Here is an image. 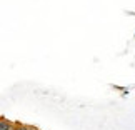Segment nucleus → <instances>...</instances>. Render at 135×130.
<instances>
[{
    "label": "nucleus",
    "instance_id": "1",
    "mask_svg": "<svg viewBox=\"0 0 135 130\" xmlns=\"http://www.w3.org/2000/svg\"><path fill=\"white\" fill-rule=\"evenodd\" d=\"M15 127L12 125V122H8L7 118H2V123H0V130H13Z\"/></svg>",
    "mask_w": 135,
    "mask_h": 130
},
{
    "label": "nucleus",
    "instance_id": "2",
    "mask_svg": "<svg viewBox=\"0 0 135 130\" xmlns=\"http://www.w3.org/2000/svg\"><path fill=\"white\" fill-rule=\"evenodd\" d=\"M133 37H135V35H133Z\"/></svg>",
    "mask_w": 135,
    "mask_h": 130
}]
</instances>
